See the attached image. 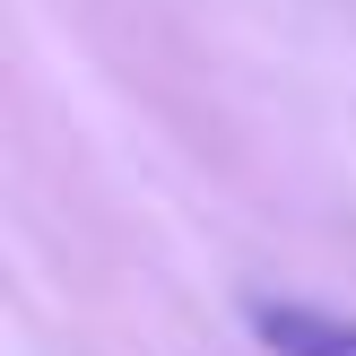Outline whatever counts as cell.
<instances>
[{
  "instance_id": "6da1fadb",
  "label": "cell",
  "mask_w": 356,
  "mask_h": 356,
  "mask_svg": "<svg viewBox=\"0 0 356 356\" xmlns=\"http://www.w3.org/2000/svg\"><path fill=\"white\" fill-rule=\"evenodd\" d=\"M252 339L270 356H356V322L330 305H287V296H261L252 305Z\"/></svg>"
}]
</instances>
